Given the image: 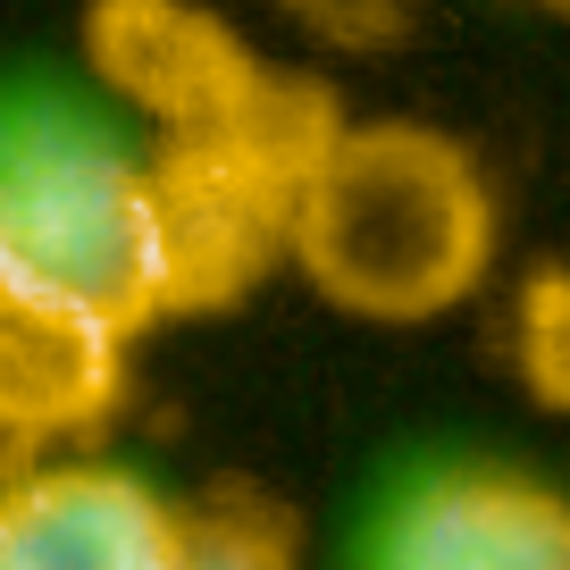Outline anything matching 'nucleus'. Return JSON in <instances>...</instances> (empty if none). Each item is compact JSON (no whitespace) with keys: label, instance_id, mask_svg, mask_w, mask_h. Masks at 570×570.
<instances>
[{"label":"nucleus","instance_id":"4","mask_svg":"<svg viewBox=\"0 0 570 570\" xmlns=\"http://www.w3.org/2000/svg\"><path fill=\"white\" fill-rule=\"evenodd\" d=\"M377 570H570V495L520 470H445L386 520Z\"/></svg>","mask_w":570,"mask_h":570},{"label":"nucleus","instance_id":"7","mask_svg":"<svg viewBox=\"0 0 570 570\" xmlns=\"http://www.w3.org/2000/svg\"><path fill=\"white\" fill-rule=\"evenodd\" d=\"M520 370L553 411H570V277L562 268L537 277L529 303H520Z\"/></svg>","mask_w":570,"mask_h":570},{"label":"nucleus","instance_id":"8","mask_svg":"<svg viewBox=\"0 0 570 570\" xmlns=\"http://www.w3.org/2000/svg\"><path fill=\"white\" fill-rule=\"evenodd\" d=\"M194 570H285V529L261 512L194 520Z\"/></svg>","mask_w":570,"mask_h":570},{"label":"nucleus","instance_id":"3","mask_svg":"<svg viewBox=\"0 0 570 570\" xmlns=\"http://www.w3.org/2000/svg\"><path fill=\"white\" fill-rule=\"evenodd\" d=\"M0 570H194V520L135 470L42 462L0 503Z\"/></svg>","mask_w":570,"mask_h":570},{"label":"nucleus","instance_id":"9","mask_svg":"<svg viewBox=\"0 0 570 570\" xmlns=\"http://www.w3.org/2000/svg\"><path fill=\"white\" fill-rule=\"evenodd\" d=\"M35 445H26V436H9V428H0V503H9V495H18V487L26 479H35Z\"/></svg>","mask_w":570,"mask_h":570},{"label":"nucleus","instance_id":"6","mask_svg":"<svg viewBox=\"0 0 570 570\" xmlns=\"http://www.w3.org/2000/svg\"><path fill=\"white\" fill-rule=\"evenodd\" d=\"M118 403V336L76 311L0 294V428L26 445L76 436Z\"/></svg>","mask_w":570,"mask_h":570},{"label":"nucleus","instance_id":"5","mask_svg":"<svg viewBox=\"0 0 570 570\" xmlns=\"http://www.w3.org/2000/svg\"><path fill=\"white\" fill-rule=\"evenodd\" d=\"M92 51H101L109 85L126 101L168 118V126H185V135L235 126L277 92L210 18H194L177 0H101L92 9Z\"/></svg>","mask_w":570,"mask_h":570},{"label":"nucleus","instance_id":"1","mask_svg":"<svg viewBox=\"0 0 570 570\" xmlns=\"http://www.w3.org/2000/svg\"><path fill=\"white\" fill-rule=\"evenodd\" d=\"M285 244L353 320H436L487 277L495 202L479 160L436 126H336Z\"/></svg>","mask_w":570,"mask_h":570},{"label":"nucleus","instance_id":"2","mask_svg":"<svg viewBox=\"0 0 570 570\" xmlns=\"http://www.w3.org/2000/svg\"><path fill=\"white\" fill-rule=\"evenodd\" d=\"M0 294L135 336L185 303L168 177L85 118L0 126Z\"/></svg>","mask_w":570,"mask_h":570}]
</instances>
